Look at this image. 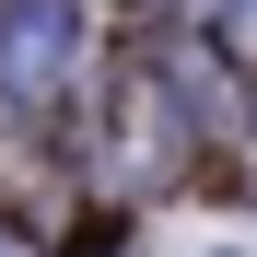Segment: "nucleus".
<instances>
[{
    "label": "nucleus",
    "mask_w": 257,
    "mask_h": 257,
    "mask_svg": "<svg viewBox=\"0 0 257 257\" xmlns=\"http://www.w3.org/2000/svg\"><path fill=\"white\" fill-rule=\"evenodd\" d=\"M94 70L82 0H0V117H59Z\"/></svg>",
    "instance_id": "1"
},
{
    "label": "nucleus",
    "mask_w": 257,
    "mask_h": 257,
    "mask_svg": "<svg viewBox=\"0 0 257 257\" xmlns=\"http://www.w3.org/2000/svg\"><path fill=\"white\" fill-rule=\"evenodd\" d=\"M210 47H222V59H245V70H257V0H222V12H210Z\"/></svg>",
    "instance_id": "2"
},
{
    "label": "nucleus",
    "mask_w": 257,
    "mask_h": 257,
    "mask_svg": "<svg viewBox=\"0 0 257 257\" xmlns=\"http://www.w3.org/2000/svg\"><path fill=\"white\" fill-rule=\"evenodd\" d=\"M0 257H35V234H12V222H0Z\"/></svg>",
    "instance_id": "3"
}]
</instances>
